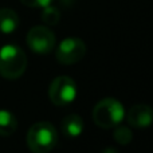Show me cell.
I'll return each mask as SVG.
<instances>
[{
  "instance_id": "6da1fadb",
  "label": "cell",
  "mask_w": 153,
  "mask_h": 153,
  "mask_svg": "<svg viewBox=\"0 0 153 153\" xmlns=\"http://www.w3.org/2000/svg\"><path fill=\"white\" fill-rule=\"evenodd\" d=\"M58 143V132L51 122L34 124L27 133V145L32 153H48Z\"/></svg>"
},
{
  "instance_id": "7a4b0ae2",
  "label": "cell",
  "mask_w": 153,
  "mask_h": 153,
  "mask_svg": "<svg viewBox=\"0 0 153 153\" xmlns=\"http://www.w3.org/2000/svg\"><path fill=\"white\" fill-rule=\"evenodd\" d=\"M27 69V56L19 46L5 45L0 48V75L5 79H18Z\"/></svg>"
},
{
  "instance_id": "3957f363",
  "label": "cell",
  "mask_w": 153,
  "mask_h": 153,
  "mask_svg": "<svg viewBox=\"0 0 153 153\" xmlns=\"http://www.w3.org/2000/svg\"><path fill=\"white\" fill-rule=\"evenodd\" d=\"M125 116L122 103L116 98H103L98 101L93 109V121L97 126L103 129H111L121 124Z\"/></svg>"
},
{
  "instance_id": "277c9868",
  "label": "cell",
  "mask_w": 153,
  "mask_h": 153,
  "mask_svg": "<svg viewBox=\"0 0 153 153\" xmlns=\"http://www.w3.org/2000/svg\"><path fill=\"white\" fill-rule=\"evenodd\" d=\"M48 97L56 106H66L71 103L76 97V83L67 75H59L54 78L48 87Z\"/></svg>"
},
{
  "instance_id": "5b68a950",
  "label": "cell",
  "mask_w": 153,
  "mask_h": 153,
  "mask_svg": "<svg viewBox=\"0 0 153 153\" xmlns=\"http://www.w3.org/2000/svg\"><path fill=\"white\" fill-rule=\"evenodd\" d=\"M86 54V45L76 36L63 39L56 47L55 56L61 65H74L82 61Z\"/></svg>"
},
{
  "instance_id": "8992f818",
  "label": "cell",
  "mask_w": 153,
  "mask_h": 153,
  "mask_svg": "<svg viewBox=\"0 0 153 153\" xmlns=\"http://www.w3.org/2000/svg\"><path fill=\"white\" fill-rule=\"evenodd\" d=\"M27 45L34 53L36 54H47L53 51L55 47V35L48 27L35 26L27 34Z\"/></svg>"
},
{
  "instance_id": "52a82bcc",
  "label": "cell",
  "mask_w": 153,
  "mask_h": 153,
  "mask_svg": "<svg viewBox=\"0 0 153 153\" xmlns=\"http://www.w3.org/2000/svg\"><path fill=\"white\" fill-rule=\"evenodd\" d=\"M126 120L132 126L138 129L148 128L153 124V109L145 103H137L128 111Z\"/></svg>"
},
{
  "instance_id": "ba28073f",
  "label": "cell",
  "mask_w": 153,
  "mask_h": 153,
  "mask_svg": "<svg viewBox=\"0 0 153 153\" xmlns=\"http://www.w3.org/2000/svg\"><path fill=\"white\" fill-rule=\"evenodd\" d=\"M61 129L67 137H78L83 132V120L78 114H69L62 120Z\"/></svg>"
},
{
  "instance_id": "9c48e42d",
  "label": "cell",
  "mask_w": 153,
  "mask_h": 153,
  "mask_svg": "<svg viewBox=\"0 0 153 153\" xmlns=\"http://www.w3.org/2000/svg\"><path fill=\"white\" fill-rule=\"evenodd\" d=\"M19 26V16L11 8H1L0 10V32L11 34Z\"/></svg>"
},
{
  "instance_id": "30bf717a",
  "label": "cell",
  "mask_w": 153,
  "mask_h": 153,
  "mask_svg": "<svg viewBox=\"0 0 153 153\" xmlns=\"http://www.w3.org/2000/svg\"><path fill=\"white\" fill-rule=\"evenodd\" d=\"M18 128L16 117L8 110H0V136L8 137L15 133Z\"/></svg>"
},
{
  "instance_id": "8fae6325",
  "label": "cell",
  "mask_w": 153,
  "mask_h": 153,
  "mask_svg": "<svg viewBox=\"0 0 153 153\" xmlns=\"http://www.w3.org/2000/svg\"><path fill=\"white\" fill-rule=\"evenodd\" d=\"M42 20L45 22L47 26H55L59 20H61V12L56 7L53 5H46L43 7L42 11Z\"/></svg>"
},
{
  "instance_id": "7c38bea8",
  "label": "cell",
  "mask_w": 153,
  "mask_h": 153,
  "mask_svg": "<svg viewBox=\"0 0 153 153\" xmlns=\"http://www.w3.org/2000/svg\"><path fill=\"white\" fill-rule=\"evenodd\" d=\"M113 137L120 145H128L133 140V133L128 126H118L117 125L116 129H114Z\"/></svg>"
},
{
  "instance_id": "4fadbf2b",
  "label": "cell",
  "mask_w": 153,
  "mask_h": 153,
  "mask_svg": "<svg viewBox=\"0 0 153 153\" xmlns=\"http://www.w3.org/2000/svg\"><path fill=\"white\" fill-rule=\"evenodd\" d=\"M24 5L27 7H46L53 3V0H20Z\"/></svg>"
},
{
  "instance_id": "5bb4252c",
  "label": "cell",
  "mask_w": 153,
  "mask_h": 153,
  "mask_svg": "<svg viewBox=\"0 0 153 153\" xmlns=\"http://www.w3.org/2000/svg\"><path fill=\"white\" fill-rule=\"evenodd\" d=\"M102 153H117V151L114 148H106L102 151Z\"/></svg>"
}]
</instances>
